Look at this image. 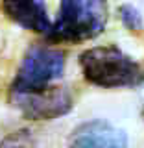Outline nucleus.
Segmentation results:
<instances>
[{
    "label": "nucleus",
    "instance_id": "1",
    "mask_svg": "<svg viewBox=\"0 0 144 148\" xmlns=\"http://www.w3.org/2000/svg\"><path fill=\"white\" fill-rule=\"evenodd\" d=\"M80 67L89 83L102 89H124L144 83V69L117 45L92 46L80 54Z\"/></svg>",
    "mask_w": 144,
    "mask_h": 148
},
{
    "label": "nucleus",
    "instance_id": "2",
    "mask_svg": "<svg viewBox=\"0 0 144 148\" xmlns=\"http://www.w3.org/2000/svg\"><path fill=\"white\" fill-rule=\"evenodd\" d=\"M109 18L107 0H59L52 32V43H83L98 37Z\"/></svg>",
    "mask_w": 144,
    "mask_h": 148
},
{
    "label": "nucleus",
    "instance_id": "3",
    "mask_svg": "<svg viewBox=\"0 0 144 148\" xmlns=\"http://www.w3.org/2000/svg\"><path fill=\"white\" fill-rule=\"evenodd\" d=\"M65 72V52L48 45H31L22 58L9 92H33L55 85Z\"/></svg>",
    "mask_w": 144,
    "mask_h": 148
},
{
    "label": "nucleus",
    "instance_id": "4",
    "mask_svg": "<svg viewBox=\"0 0 144 148\" xmlns=\"http://www.w3.org/2000/svg\"><path fill=\"white\" fill-rule=\"evenodd\" d=\"M9 100L28 120H54L72 109V95L65 85H52L33 92H9Z\"/></svg>",
    "mask_w": 144,
    "mask_h": 148
},
{
    "label": "nucleus",
    "instance_id": "5",
    "mask_svg": "<svg viewBox=\"0 0 144 148\" xmlns=\"http://www.w3.org/2000/svg\"><path fill=\"white\" fill-rule=\"evenodd\" d=\"M68 148H129L124 130L109 120H87L72 130Z\"/></svg>",
    "mask_w": 144,
    "mask_h": 148
},
{
    "label": "nucleus",
    "instance_id": "6",
    "mask_svg": "<svg viewBox=\"0 0 144 148\" xmlns=\"http://www.w3.org/2000/svg\"><path fill=\"white\" fill-rule=\"evenodd\" d=\"M4 15L28 32L48 37L52 24L44 0H0Z\"/></svg>",
    "mask_w": 144,
    "mask_h": 148
},
{
    "label": "nucleus",
    "instance_id": "7",
    "mask_svg": "<svg viewBox=\"0 0 144 148\" xmlns=\"http://www.w3.org/2000/svg\"><path fill=\"white\" fill-rule=\"evenodd\" d=\"M118 15H120L122 24L126 26L129 32L142 30V17H141V13H139V9L133 8L131 4H122V6L118 8Z\"/></svg>",
    "mask_w": 144,
    "mask_h": 148
},
{
    "label": "nucleus",
    "instance_id": "8",
    "mask_svg": "<svg viewBox=\"0 0 144 148\" xmlns=\"http://www.w3.org/2000/svg\"><path fill=\"white\" fill-rule=\"evenodd\" d=\"M0 148H33V139L28 130H18V132L9 133L0 141Z\"/></svg>",
    "mask_w": 144,
    "mask_h": 148
},
{
    "label": "nucleus",
    "instance_id": "9",
    "mask_svg": "<svg viewBox=\"0 0 144 148\" xmlns=\"http://www.w3.org/2000/svg\"><path fill=\"white\" fill-rule=\"evenodd\" d=\"M142 119H144V109H142Z\"/></svg>",
    "mask_w": 144,
    "mask_h": 148
}]
</instances>
